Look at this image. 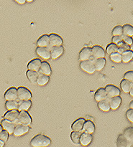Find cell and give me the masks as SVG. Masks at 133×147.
I'll use <instances>...</instances> for the list:
<instances>
[{
  "label": "cell",
  "instance_id": "1",
  "mask_svg": "<svg viewBox=\"0 0 133 147\" xmlns=\"http://www.w3.org/2000/svg\"><path fill=\"white\" fill-rule=\"evenodd\" d=\"M51 143V140L47 136L43 134L36 135L30 141V145L33 147H46Z\"/></svg>",
  "mask_w": 133,
  "mask_h": 147
},
{
  "label": "cell",
  "instance_id": "2",
  "mask_svg": "<svg viewBox=\"0 0 133 147\" xmlns=\"http://www.w3.org/2000/svg\"><path fill=\"white\" fill-rule=\"evenodd\" d=\"M16 123L18 124L25 125V126H30L32 123V118L26 111H21L19 114L18 119Z\"/></svg>",
  "mask_w": 133,
  "mask_h": 147
},
{
  "label": "cell",
  "instance_id": "3",
  "mask_svg": "<svg viewBox=\"0 0 133 147\" xmlns=\"http://www.w3.org/2000/svg\"><path fill=\"white\" fill-rule=\"evenodd\" d=\"M94 60L93 59H89V60H83V61H81L80 63V67L83 71L86 72L88 73H94L96 71V69H95L94 64Z\"/></svg>",
  "mask_w": 133,
  "mask_h": 147
},
{
  "label": "cell",
  "instance_id": "4",
  "mask_svg": "<svg viewBox=\"0 0 133 147\" xmlns=\"http://www.w3.org/2000/svg\"><path fill=\"white\" fill-rule=\"evenodd\" d=\"M32 93L28 88L25 87H19L17 88V98L19 100H30Z\"/></svg>",
  "mask_w": 133,
  "mask_h": 147
},
{
  "label": "cell",
  "instance_id": "5",
  "mask_svg": "<svg viewBox=\"0 0 133 147\" xmlns=\"http://www.w3.org/2000/svg\"><path fill=\"white\" fill-rule=\"evenodd\" d=\"M105 91H106L107 95L109 98L115 97V96H119L120 94V90L117 86L114 85H107L105 87Z\"/></svg>",
  "mask_w": 133,
  "mask_h": 147
},
{
  "label": "cell",
  "instance_id": "6",
  "mask_svg": "<svg viewBox=\"0 0 133 147\" xmlns=\"http://www.w3.org/2000/svg\"><path fill=\"white\" fill-rule=\"evenodd\" d=\"M29 130H30V129H29L28 126H25V125L22 124H17L15 128H14L13 134L16 137H18V136H21L27 134L29 131Z\"/></svg>",
  "mask_w": 133,
  "mask_h": 147
},
{
  "label": "cell",
  "instance_id": "7",
  "mask_svg": "<svg viewBox=\"0 0 133 147\" xmlns=\"http://www.w3.org/2000/svg\"><path fill=\"white\" fill-rule=\"evenodd\" d=\"M49 36V45L53 46H58L61 45L63 43V39L58 34H55V33H52Z\"/></svg>",
  "mask_w": 133,
  "mask_h": 147
},
{
  "label": "cell",
  "instance_id": "8",
  "mask_svg": "<svg viewBox=\"0 0 133 147\" xmlns=\"http://www.w3.org/2000/svg\"><path fill=\"white\" fill-rule=\"evenodd\" d=\"M92 48L89 47H83V48L81 50L80 53H79V60H80V61L89 60V59L92 58Z\"/></svg>",
  "mask_w": 133,
  "mask_h": 147
},
{
  "label": "cell",
  "instance_id": "9",
  "mask_svg": "<svg viewBox=\"0 0 133 147\" xmlns=\"http://www.w3.org/2000/svg\"><path fill=\"white\" fill-rule=\"evenodd\" d=\"M50 57L53 59H56L58 57H60L64 51V48L62 45H58V46H53L50 49Z\"/></svg>",
  "mask_w": 133,
  "mask_h": 147
},
{
  "label": "cell",
  "instance_id": "10",
  "mask_svg": "<svg viewBox=\"0 0 133 147\" xmlns=\"http://www.w3.org/2000/svg\"><path fill=\"white\" fill-rule=\"evenodd\" d=\"M36 53L43 59L50 58V50L48 47H37L36 48Z\"/></svg>",
  "mask_w": 133,
  "mask_h": 147
},
{
  "label": "cell",
  "instance_id": "11",
  "mask_svg": "<svg viewBox=\"0 0 133 147\" xmlns=\"http://www.w3.org/2000/svg\"><path fill=\"white\" fill-rule=\"evenodd\" d=\"M4 98L7 100H13L17 99V89L14 87L10 88L4 94Z\"/></svg>",
  "mask_w": 133,
  "mask_h": 147
},
{
  "label": "cell",
  "instance_id": "12",
  "mask_svg": "<svg viewBox=\"0 0 133 147\" xmlns=\"http://www.w3.org/2000/svg\"><path fill=\"white\" fill-rule=\"evenodd\" d=\"M1 126H2L3 129L5 131H7L9 133V134H12L13 132H14V128H15L16 125L14 122L10 121L8 120H2L1 121Z\"/></svg>",
  "mask_w": 133,
  "mask_h": 147
},
{
  "label": "cell",
  "instance_id": "13",
  "mask_svg": "<svg viewBox=\"0 0 133 147\" xmlns=\"http://www.w3.org/2000/svg\"><path fill=\"white\" fill-rule=\"evenodd\" d=\"M92 56L94 58H100L105 57V51L101 46L94 45L92 48Z\"/></svg>",
  "mask_w": 133,
  "mask_h": 147
},
{
  "label": "cell",
  "instance_id": "14",
  "mask_svg": "<svg viewBox=\"0 0 133 147\" xmlns=\"http://www.w3.org/2000/svg\"><path fill=\"white\" fill-rule=\"evenodd\" d=\"M20 113L17 110H11L7 111V113L4 115V118L6 120H8L10 121L14 122V123L17 122V119H18V116Z\"/></svg>",
  "mask_w": 133,
  "mask_h": 147
},
{
  "label": "cell",
  "instance_id": "15",
  "mask_svg": "<svg viewBox=\"0 0 133 147\" xmlns=\"http://www.w3.org/2000/svg\"><path fill=\"white\" fill-rule=\"evenodd\" d=\"M109 105H110V109L112 110H116L122 103V98L120 96H115V97L109 98Z\"/></svg>",
  "mask_w": 133,
  "mask_h": 147
},
{
  "label": "cell",
  "instance_id": "16",
  "mask_svg": "<svg viewBox=\"0 0 133 147\" xmlns=\"http://www.w3.org/2000/svg\"><path fill=\"white\" fill-rule=\"evenodd\" d=\"M92 134H90L86 133V132H83L81 135L80 138V144H81L82 146H88L91 144V142H92Z\"/></svg>",
  "mask_w": 133,
  "mask_h": 147
},
{
  "label": "cell",
  "instance_id": "17",
  "mask_svg": "<svg viewBox=\"0 0 133 147\" xmlns=\"http://www.w3.org/2000/svg\"><path fill=\"white\" fill-rule=\"evenodd\" d=\"M132 144L130 143L123 134L118 136L117 139V147H130Z\"/></svg>",
  "mask_w": 133,
  "mask_h": 147
},
{
  "label": "cell",
  "instance_id": "18",
  "mask_svg": "<svg viewBox=\"0 0 133 147\" xmlns=\"http://www.w3.org/2000/svg\"><path fill=\"white\" fill-rule=\"evenodd\" d=\"M41 63L42 61L40 59H34V60H32L31 61L29 62L28 65H27V68H28V70H35V71L37 72L40 70Z\"/></svg>",
  "mask_w": 133,
  "mask_h": 147
},
{
  "label": "cell",
  "instance_id": "19",
  "mask_svg": "<svg viewBox=\"0 0 133 147\" xmlns=\"http://www.w3.org/2000/svg\"><path fill=\"white\" fill-rule=\"evenodd\" d=\"M85 121H86L84 119H79L71 125V129L73 131H81Z\"/></svg>",
  "mask_w": 133,
  "mask_h": 147
},
{
  "label": "cell",
  "instance_id": "20",
  "mask_svg": "<svg viewBox=\"0 0 133 147\" xmlns=\"http://www.w3.org/2000/svg\"><path fill=\"white\" fill-rule=\"evenodd\" d=\"M94 64L96 70L100 71L105 67L106 65V59L105 57H100V58H94Z\"/></svg>",
  "mask_w": 133,
  "mask_h": 147
},
{
  "label": "cell",
  "instance_id": "21",
  "mask_svg": "<svg viewBox=\"0 0 133 147\" xmlns=\"http://www.w3.org/2000/svg\"><path fill=\"white\" fill-rule=\"evenodd\" d=\"M109 98H107L104 99V100H100L98 102V107L100 109V110L103 111H109L110 110V105H109Z\"/></svg>",
  "mask_w": 133,
  "mask_h": 147
},
{
  "label": "cell",
  "instance_id": "22",
  "mask_svg": "<svg viewBox=\"0 0 133 147\" xmlns=\"http://www.w3.org/2000/svg\"><path fill=\"white\" fill-rule=\"evenodd\" d=\"M84 132L92 134L95 131V125L92 121H86L83 127Z\"/></svg>",
  "mask_w": 133,
  "mask_h": 147
},
{
  "label": "cell",
  "instance_id": "23",
  "mask_svg": "<svg viewBox=\"0 0 133 147\" xmlns=\"http://www.w3.org/2000/svg\"><path fill=\"white\" fill-rule=\"evenodd\" d=\"M107 98H108V96L107 95L105 88H99L96 90V93H95L94 98L97 102L104 100V99Z\"/></svg>",
  "mask_w": 133,
  "mask_h": 147
},
{
  "label": "cell",
  "instance_id": "24",
  "mask_svg": "<svg viewBox=\"0 0 133 147\" xmlns=\"http://www.w3.org/2000/svg\"><path fill=\"white\" fill-rule=\"evenodd\" d=\"M38 74L37 71H35V70H28L26 73L27 75V77L28 78V80L31 82L32 83L35 84V83H37V77H38Z\"/></svg>",
  "mask_w": 133,
  "mask_h": 147
},
{
  "label": "cell",
  "instance_id": "25",
  "mask_svg": "<svg viewBox=\"0 0 133 147\" xmlns=\"http://www.w3.org/2000/svg\"><path fill=\"white\" fill-rule=\"evenodd\" d=\"M40 72L41 73H43V74H45L47 76H49V75L51 74V67H50V64L47 62H42L41 65H40Z\"/></svg>",
  "mask_w": 133,
  "mask_h": 147
},
{
  "label": "cell",
  "instance_id": "26",
  "mask_svg": "<svg viewBox=\"0 0 133 147\" xmlns=\"http://www.w3.org/2000/svg\"><path fill=\"white\" fill-rule=\"evenodd\" d=\"M37 45L38 47H48L49 45V36L48 34H43L37 41Z\"/></svg>",
  "mask_w": 133,
  "mask_h": 147
},
{
  "label": "cell",
  "instance_id": "27",
  "mask_svg": "<svg viewBox=\"0 0 133 147\" xmlns=\"http://www.w3.org/2000/svg\"><path fill=\"white\" fill-rule=\"evenodd\" d=\"M19 108L20 111H27L32 106V102L30 100H20L18 102Z\"/></svg>",
  "mask_w": 133,
  "mask_h": 147
},
{
  "label": "cell",
  "instance_id": "28",
  "mask_svg": "<svg viewBox=\"0 0 133 147\" xmlns=\"http://www.w3.org/2000/svg\"><path fill=\"white\" fill-rule=\"evenodd\" d=\"M50 80V77L49 76H47L43 73H39L38 77H37V83L39 86H44V85L47 84Z\"/></svg>",
  "mask_w": 133,
  "mask_h": 147
},
{
  "label": "cell",
  "instance_id": "29",
  "mask_svg": "<svg viewBox=\"0 0 133 147\" xmlns=\"http://www.w3.org/2000/svg\"><path fill=\"white\" fill-rule=\"evenodd\" d=\"M120 86H121V88H122V90H123L125 93H129L130 89L132 88L133 86V83L129 81V80L124 79V80H122V81H121Z\"/></svg>",
  "mask_w": 133,
  "mask_h": 147
},
{
  "label": "cell",
  "instance_id": "30",
  "mask_svg": "<svg viewBox=\"0 0 133 147\" xmlns=\"http://www.w3.org/2000/svg\"><path fill=\"white\" fill-rule=\"evenodd\" d=\"M122 134L130 143L133 144V126H130V127L125 129Z\"/></svg>",
  "mask_w": 133,
  "mask_h": 147
},
{
  "label": "cell",
  "instance_id": "31",
  "mask_svg": "<svg viewBox=\"0 0 133 147\" xmlns=\"http://www.w3.org/2000/svg\"><path fill=\"white\" fill-rule=\"evenodd\" d=\"M121 55H122V61L123 63H129L133 58V51L130 50H128V51L124 52Z\"/></svg>",
  "mask_w": 133,
  "mask_h": 147
},
{
  "label": "cell",
  "instance_id": "32",
  "mask_svg": "<svg viewBox=\"0 0 133 147\" xmlns=\"http://www.w3.org/2000/svg\"><path fill=\"white\" fill-rule=\"evenodd\" d=\"M6 108L7 110L11 111V110H17L19 108L18 102L16 100H7L5 103Z\"/></svg>",
  "mask_w": 133,
  "mask_h": 147
},
{
  "label": "cell",
  "instance_id": "33",
  "mask_svg": "<svg viewBox=\"0 0 133 147\" xmlns=\"http://www.w3.org/2000/svg\"><path fill=\"white\" fill-rule=\"evenodd\" d=\"M122 34L129 37L133 36V26L126 24L122 26Z\"/></svg>",
  "mask_w": 133,
  "mask_h": 147
},
{
  "label": "cell",
  "instance_id": "34",
  "mask_svg": "<svg viewBox=\"0 0 133 147\" xmlns=\"http://www.w3.org/2000/svg\"><path fill=\"white\" fill-rule=\"evenodd\" d=\"M81 131H73L71 134V139L72 142L73 144L76 145L80 144V138L81 135Z\"/></svg>",
  "mask_w": 133,
  "mask_h": 147
},
{
  "label": "cell",
  "instance_id": "35",
  "mask_svg": "<svg viewBox=\"0 0 133 147\" xmlns=\"http://www.w3.org/2000/svg\"><path fill=\"white\" fill-rule=\"evenodd\" d=\"M117 46H118V53H119L120 54L123 53L124 52L128 51V50H130V45H129L128 44L125 43L124 41H122L119 43H118Z\"/></svg>",
  "mask_w": 133,
  "mask_h": 147
},
{
  "label": "cell",
  "instance_id": "36",
  "mask_svg": "<svg viewBox=\"0 0 133 147\" xmlns=\"http://www.w3.org/2000/svg\"><path fill=\"white\" fill-rule=\"evenodd\" d=\"M107 53L108 55H110L111 54H113V53H117L118 52V46L117 45L115 44V43H111L107 47Z\"/></svg>",
  "mask_w": 133,
  "mask_h": 147
},
{
  "label": "cell",
  "instance_id": "37",
  "mask_svg": "<svg viewBox=\"0 0 133 147\" xmlns=\"http://www.w3.org/2000/svg\"><path fill=\"white\" fill-rule=\"evenodd\" d=\"M110 59L115 63H121L122 62V55L119 53H115L110 55Z\"/></svg>",
  "mask_w": 133,
  "mask_h": 147
},
{
  "label": "cell",
  "instance_id": "38",
  "mask_svg": "<svg viewBox=\"0 0 133 147\" xmlns=\"http://www.w3.org/2000/svg\"><path fill=\"white\" fill-rule=\"evenodd\" d=\"M112 35L113 36H121L122 35V27L120 25H117L112 30Z\"/></svg>",
  "mask_w": 133,
  "mask_h": 147
},
{
  "label": "cell",
  "instance_id": "39",
  "mask_svg": "<svg viewBox=\"0 0 133 147\" xmlns=\"http://www.w3.org/2000/svg\"><path fill=\"white\" fill-rule=\"evenodd\" d=\"M9 133L5 130H2L0 132V140L4 143H6L9 139Z\"/></svg>",
  "mask_w": 133,
  "mask_h": 147
},
{
  "label": "cell",
  "instance_id": "40",
  "mask_svg": "<svg viewBox=\"0 0 133 147\" xmlns=\"http://www.w3.org/2000/svg\"><path fill=\"white\" fill-rule=\"evenodd\" d=\"M124 79L133 83V70H130V71H128L127 73H125V74L124 75Z\"/></svg>",
  "mask_w": 133,
  "mask_h": 147
},
{
  "label": "cell",
  "instance_id": "41",
  "mask_svg": "<svg viewBox=\"0 0 133 147\" xmlns=\"http://www.w3.org/2000/svg\"><path fill=\"white\" fill-rule=\"evenodd\" d=\"M122 40H123L125 43L128 44L129 45H132L133 39L132 38V37H129V36H126V35H124V34H122Z\"/></svg>",
  "mask_w": 133,
  "mask_h": 147
},
{
  "label": "cell",
  "instance_id": "42",
  "mask_svg": "<svg viewBox=\"0 0 133 147\" xmlns=\"http://www.w3.org/2000/svg\"><path fill=\"white\" fill-rule=\"evenodd\" d=\"M126 116L128 120H129L130 121L132 122V123H133V109H130L129 110L127 111Z\"/></svg>",
  "mask_w": 133,
  "mask_h": 147
},
{
  "label": "cell",
  "instance_id": "43",
  "mask_svg": "<svg viewBox=\"0 0 133 147\" xmlns=\"http://www.w3.org/2000/svg\"><path fill=\"white\" fill-rule=\"evenodd\" d=\"M123 41L122 40V35L121 36H113L112 37V43H115V44L117 45L118 43H119L120 42Z\"/></svg>",
  "mask_w": 133,
  "mask_h": 147
},
{
  "label": "cell",
  "instance_id": "44",
  "mask_svg": "<svg viewBox=\"0 0 133 147\" xmlns=\"http://www.w3.org/2000/svg\"><path fill=\"white\" fill-rule=\"evenodd\" d=\"M15 1H17V3L20 4H23L26 2V0H14Z\"/></svg>",
  "mask_w": 133,
  "mask_h": 147
},
{
  "label": "cell",
  "instance_id": "45",
  "mask_svg": "<svg viewBox=\"0 0 133 147\" xmlns=\"http://www.w3.org/2000/svg\"><path fill=\"white\" fill-rule=\"evenodd\" d=\"M130 95L131 96H132L133 97V86H132V88L130 89Z\"/></svg>",
  "mask_w": 133,
  "mask_h": 147
},
{
  "label": "cell",
  "instance_id": "46",
  "mask_svg": "<svg viewBox=\"0 0 133 147\" xmlns=\"http://www.w3.org/2000/svg\"><path fill=\"white\" fill-rule=\"evenodd\" d=\"M130 108L133 109V100H132V101L130 102Z\"/></svg>",
  "mask_w": 133,
  "mask_h": 147
},
{
  "label": "cell",
  "instance_id": "47",
  "mask_svg": "<svg viewBox=\"0 0 133 147\" xmlns=\"http://www.w3.org/2000/svg\"><path fill=\"white\" fill-rule=\"evenodd\" d=\"M4 145V143L3 142H1V140H0V147H3Z\"/></svg>",
  "mask_w": 133,
  "mask_h": 147
},
{
  "label": "cell",
  "instance_id": "48",
  "mask_svg": "<svg viewBox=\"0 0 133 147\" xmlns=\"http://www.w3.org/2000/svg\"><path fill=\"white\" fill-rule=\"evenodd\" d=\"M3 130V128H2V126H1V125H0V132L1 131Z\"/></svg>",
  "mask_w": 133,
  "mask_h": 147
},
{
  "label": "cell",
  "instance_id": "49",
  "mask_svg": "<svg viewBox=\"0 0 133 147\" xmlns=\"http://www.w3.org/2000/svg\"><path fill=\"white\" fill-rule=\"evenodd\" d=\"M33 0H26V1H27V2H32Z\"/></svg>",
  "mask_w": 133,
  "mask_h": 147
},
{
  "label": "cell",
  "instance_id": "50",
  "mask_svg": "<svg viewBox=\"0 0 133 147\" xmlns=\"http://www.w3.org/2000/svg\"><path fill=\"white\" fill-rule=\"evenodd\" d=\"M130 147H133V144H132V145H131V146H130Z\"/></svg>",
  "mask_w": 133,
  "mask_h": 147
},
{
  "label": "cell",
  "instance_id": "51",
  "mask_svg": "<svg viewBox=\"0 0 133 147\" xmlns=\"http://www.w3.org/2000/svg\"></svg>",
  "mask_w": 133,
  "mask_h": 147
}]
</instances>
